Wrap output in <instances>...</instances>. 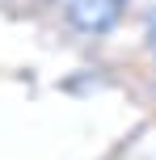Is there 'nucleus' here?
<instances>
[{"mask_svg":"<svg viewBox=\"0 0 156 160\" xmlns=\"http://www.w3.org/2000/svg\"><path fill=\"white\" fill-rule=\"evenodd\" d=\"M127 0H63V21L76 34H106L123 21Z\"/></svg>","mask_w":156,"mask_h":160,"instance_id":"1","label":"nucleus"}]
</instances>
